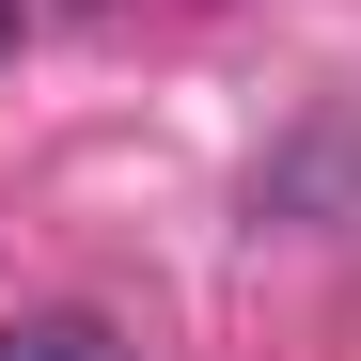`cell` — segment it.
Listing matches in <instances>:
<instances>
[{"label":"cell","mask_w":361,"mask_h":361,"mask_svg":"<svg viewBox=\"0 0 361 361\" xmlns=\"http://www.w3.org/2000/svg\"><path fill=\"white\" fill-rule=\"evenodd\" d=\"M0 361H142V345L110 330V314H16V330H0Z\"/></svg>","instance_id":"6da1fadb"},{"label":"cell","mask_w":361,"mask_h":361,"mask_svg":"<svg viewBox=\"0 0 361 361\" xmlns=\"http://www.w3.org/2000/svg\"><path fill=\"white\" fill-rule=\"evenodd\" d=\"M16 32H32V0H0V63H16Z\"/></svg>","instance_id":"7a4b0ae2"}]
</instances>
